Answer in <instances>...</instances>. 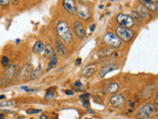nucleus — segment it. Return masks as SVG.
<instances>
[{
  "instance_id": "nucleus-28",
  "label": "nucleus",
  "mask_w": 158,
  "mask_h": 119,
  "mask_svg": "<svg viewBox=\"0 0 158 119\" xmlns=\"http://www.w3.org/2000/svg\"><path fill=\"white\" fill-rule=\"evenodd\" d=\"M41 109H28L27 113L28 114H35V113H40Z\"/></svg>"
},
{
  "instance_id": "nucleus-13",
  "label": "nucleus",
  "mask_w": 158,
  "mask_h": 119,
  "mask_svg": "<svg viewBox=\"0 0 158 119\" xmlns=\"http://www.w3.org/2000/svg\"><path fill=\"white\" fill-rule=\"evenodd\" d=\"M76 12H77V14L79 15V17L82 18V19H87V18L90 17L89 9H88L86 6L80 5V6H79V8L76 9Z\"/></svg>"
},
{
  "instance_id": "nucleus-9",
  "label": "nucleus",
  "mask_w": 158,
  "mask_h": 119,
  "mask_svg": "<svg viewBox=\"0 0 158 119\" xmlns=\"http://www.w3.org/2000/svg\"><path fill=\"white\" fill-rule=\"evenodd\" d=\"M155 88H156V85L154 84V83L151 84V85H147L146 87H144L141 90V92H140L141 98H143V99L149 98L150 96H151L154 93V91H155Z\"/></svg>"
},
{
  "instance_id": "nucleus-26",
  "label": "nucleus",
  "mask_w": 158,
  "mask_h": 119,
  "mask_svg": "<svg viewBox=\"0 0 158 119\" xmlns=\"http://www.w3.org/2000/svg\"><path fill=\"white\" fill-rule=\"evenodd\" d=\"M1 65H2L3 66H9V59L7 58V57H2Z\"/></svg>"
},
{
  "instance_id": "nucleus-25",
  "label": "nucleus",
  "mask_w": 158,
  "mask_h": 119,
  "mask_svg": "<svg viewBox=\"0 0 158 119\" xmlns=\"http://www.w3.org/2000/svg\"><path fill=\"white\" fill-rule=\"evenodd\" d=\"M54 94H55L54 91H48V90H47V93H46V95H44V99L51 100V98H54Z\"/></svg>"
},
{
  "instance_id": "nucleus-36",
  "label": "nucleus",
  "mask_w": 158,
  "mask_h": 119,
  "mask_svg": "<svg viewBox=\"0 0 158 119\" xmlns=\"http://www.w3.org/2000/svg\"><path fill=\"white\" fill-rule=\"evenodd\" d=\"M40 119H48V116H47V115H41Z\"/></svg>"
},
{
  "instance_id": "nucleus-39",
  "label": "nucleus",
  "mask_w": 158,
  "mask_h": 119,
  "mask_svg": "<svg viewBox=\"0 0 158 119\" xmlns=\"http://www.w3.org/2000/svg\"><path fill=\"white\" fill-rule=\"evenodd\" d=\"M130 107H131V108H133V102H130Z\"/></svg>"
},
{
  "instance_id": "nucleus-27",
  "label": "nucleus",
  "mask_w": 158,
  "mask_h": 119,
  "mask_svg": "<svg viewBox=\"0 0 158 119\" xmlns=\"http://www.w3.org/2000/svg\"><path fill=\"white\" fill-rule=\"evenodd\" d=\"M130 16H131V18H133V20H138V21H140V20L141 19V17H140V15H138L137 12H131Z\"/></svg>"
},
{
  "instance_id": "nucleus-10",
  "label": "nucleus",
  "mask_w": 158,
  "mask_h": 119,
  "mask_svg": "<svg viewBox=\"0 0 158 119\" xmlns=\"http://www.w3.org/2000/svg\"><path fill=\"white\" fill-rule=\"evenodd\" d=\"M63 7L65 8V10L70 14H73L76 12L77 6H76V2L73 1V0H65V1L62 2Z\"/></svg>"
},
{
  "instance_id": "nucleus-38",
  "label": "nucleus",
  "mask_w": 158,
  "mask_h": 119,
  "mask_svg": "<svg viewBox=\"0 0 158 119\" xmlns=\"http://www.w3.org/2000/svg\"><path fill=\"white\" fill-rule=\"evenodd\" d=\"M22 89H23V90H26V91H29L30 90V89L27 87H22Z\"/></svg>"
},
{
  "instance_id": "nucleus-2",
  "label": "nucleus",
  "mask_w": 158,
  "mask_h": 119,
  "mask_svg": "<svg viewBox=\"0 0 158 119\" xmlns=\"http://www.w3.org/2000/svg\"><path fill=\"white\" fill-rule=\"evenodd\" d=\"M155 112V106L152 103H145L137 111V117L140 119H148Z\"/></svg>"
},
{
  "instance_id": "nucleus-11",
  "label": "nucleus",
  "mask_w": 158,
  "mask_h": 119,
  "mask_svg": "<svg viewBox=\"0 0 158 119\" xmlns=\"http://www.w3.org/2000/svg\"><path fill=\"white\" fill-rule=\"evenodd\" d=\"M126 101V98L125 96H123V94L119 93V94H114L112 96V97L110 98V103L112 104V105L114 106H119V105H122V104H123Z\"/></svg>"
},
{
  "instance_id": "nucleus-3",
  "label": "nucleus",
  "mask_w": 158,
  "mask_h": 119,
  "mask_svg": "<svg viewBox=\"0 0 158 119\" xmlns=\"http://www.w3.org/2000/svg\"><path fill=\"white\" fill-rule=\"evenodd\" d=\"M116 36L122 41V42H130L133 38L134 32L131 29H127L123 27L116 28Z\"/></svg>"
},
{
  "instance_id": "nucleus-40",
  "label": "nucleus",
  "mask_w": 158,
  "mask_h": 119,
  "mask_svg": "<svg viewBox=\"0 0 158 119\" xmlns=\"http://www.w3.org/2000/svg\"><path fill=\"white\" fill-rule=\"evenodd\" d=\"M5 98V95H0V99H4Z\"/></svg>"
},
{
  "instance_id": "nucleus-18",
  "label": "nucleus",
  "mask_w": 158,
  "mask_h": 119,
  "mask_svg": "<svg viewBox=\"0 0 158 119\" xmlns=\"http://www.w3.org/2000/svg\"><path fill=\"white\" fill-rule=\"evenodd\" d=\"M119 88H120V85L118 83H113L107 87V91L111 94H116L117 91L119 90Z\"/></svg>"
},
{
  "instance_id": "nucleus-5",
  "label": "nucleus",
  "mask_w": 158,
  "mask_h": 119,
  "mask_svg": "<svg viewBox=\"0 0 158 119\" xmlns=\"http://www.w3.org/2000/svg\"><path fill=\"white\" fill-rule=\"evenodd\" d=\"M117 22L119 23L120 27H123V28H127V29L133 28L135 24V21L131 18L130 15L123 14V13L117 15Z\"/></svg>"
},
{
  "instance_id": "nucleus-29",
  "label": "nucleus",
  "mask_w": 158,
  "mask_h": 119,
  "mask_svg": "<svg viewBox=\"0 0 158 119\" xmlns=\"http://www.w3.org/2000/svg\"><path fill=\"white\" fill-rule=\"evenodd\" d=\"M88 97H89V94L88 93H84V94H81L80 96H79V99L83 101V100H85V99H88Z\"/></svg>"
},
{
  "instance_id": "nucleus-31",
  "label": "nucleus",
  "mask_w": 158,
  "mask_h": 119,
  "mask_svg": "<svg viewBox=\"0 0 158 119\" xmlns=\"http://www.w3.org/2000/svg\"><path fill=\"white\" fill-rule=\"evenodd\" d=\"M74 87H82L81 81H80V80L75 81V83H74Z\"/></svg>"
},
{
  "instance_id": "nucleus-8",
  "label": "nucleus",
  "mask_w": 158,
  "mask_h": 119,
  "mask_svg": "<svg viewBox=\"0 0 158 119\" xmlns=\"http://www.w3.org/2000/svg\"><path fill=\"white\" fill-rule=\"evenodd\" d=\"M73 31L75 33V36L77 37L79 40H82L84 39V37L86 36V31H85V28L84 26L82 25L81 22L79 21H74L73 23Z\"/></svg>"
},
{
  "instance_id": "nucleus-16",
  "label": "nucleus",
  "mask_w": 158,
  "mask_h": 119,
  "mask_svg": "<svg viewBox=\"0 0 158 119\" xmlns=\"http://www.w3.org/2000/svg\"><path fill=\"white\" fill-rule=\"evenodd\" d=\"M44 45L42 41H38L33 48V52L35 54H42L44 53Z\"/></svg>"
},
{
  "instance_id": "nucleus-20",
  "label": "nucleus",
  "mask_w": 158,
  "mask_h": 119,
  "mask_svg": "<svg viewBox=\"0 0 158 119\" xmlns=\"http://www.w3.org/2000/svg\"><path fill=\"white\" fill-rule=\"evenodd\" d=\"M95 70H96V68H94V66H88V68L84 69V70L82 72V76L84 77H90L95 73Z\"/></svg>"
},
{
  "instance_id": "nucleus-24",
  "label": "nucleus",
  "mask_w": 158,
  "mask_h": 119,
  "mask_svg": "<svg viewBox=\"0 0 158 119\" xmlns=\"http://www.w3.org/2000/svg\"><path fill=\"white\" fill-rule=\"evenodd\" d=\"M14 104L15 102L12 100H4V101H0V107H10Z\"/></svg>"
},
{
  "instance_id": "nucleus-14",
  "label": "nucleus",
  "mask_w": 158,
  "mask_h": 119,
  "mask_svg": "<svg viewBox=\"0 0 158 119\" xmlns=\"http://www.w3.org/2000/svg\"><path fill=\"white\" fill-rule=\"evenodd\" d=\"M141 4H143V6L146 9L150 12H156L157 11V4H155L154 1H149V0H142V1H140Z\"/></svg>"
},
{
  "instance_id": "nucleus-30",
  "label": "nucleus",
  "mask_w": 158,
  "mask_h": 119,
  "mask_svg": "<svg viewBox=\"0 0 158 119\" xmlns=\"http://www.w3.org/2000/svg\"><path fill=\"white\" fill-rule=\"evenodd\" d=\"M83 105L86 107V108H89V107H90L89 99H85V100H83Z\"/></svg>"
},
{
  "instance_id": "nucleus-17",
  "label": "nucleus",
  "mask_w": 158,
  "mask_h": 119,
  "mask_svg": "<svg viewBox=\"0 0 158 119\" xmlns=\"http://www.w3.org/2000/svg\"><path fill=\"white\" fill-rule=\"evenodd\" d=\"M44 57L48 58V59H51L52 56L54 55V48L51 47V44H48L44 46Z\"/></svg>"
},
{
  "instance_id": "nucleus-19",
  "label": "nucleus",
  "mask_w": 158,
  "mask_h": 119,
  "mask_svg": "<svg viewBox=\"0 0 158 119\" xmlns=\"http://www.w3.org/2000/svg\"><path fill=\"white\" fill-rule=\"evenodd\" d=\"M135 12L140 15V17H145V16H147V15H148L149 11L146 9L143 5H140V6H137V11H135Z\"/></svg>"
},
{
  "instance_id": "nucleus-7",
  "label": "nucleus",
  "mask_w": 158,
  "mask_h": 119,
  "mask_svg": "<svg viewBox=\"0 0 158 119\" xmlns=\"http://www.w3.org/2000/svg\"><path fill=\"white\" fill-rule=\"evenodd\" d=\"M16 68L17 66L15 64H10L6 68L4 72V77H3V83H10L11 80H13V77L15 76V73H16Z\"/></svg>"
},
{
  "instance_id": "nucleus-12",
  "label": "nucleus",
  "mask_w": 158,
  "mask_h": 119,
  "mask_svg": "<svg viewBox=\"0 0 158 119\" xmlns=\"http://www.w3.org/2000/svg\"><path fill=\"white\" fill-rule=\"evenodd\" d=\"M55 51H56V53H58V55L62 56V57L63 56H66V54H67L65 46L59 39H55Z\"/></svg>"
},
{
  "instance_id": "nucleus-4",
  "label": "nucleus",
  "mask_w": 158,
  "mask_h": 119,
  "mask_svg": "<svg viewBox=\"0 0 158 119\" xmlns=\"http://www.w3.org/2000/svg\"><path fill=\"white\" fill-rule=\"evenodd\" d=\"M103 43L106 44L107 46H110L111 48H121L122 47V41L120 40L116 34L112 32L106 33L103 37Z\"/></svg>"
},
{
  "instance_id": "nucleus-34",
  "label": "nucleus",
  "mask_w": 158,
  "mask_h": 119,
  "mask_svg": "<svg viewBox=\"0 0 158 119\" xmlns=\"http://www.w3.org/2000/svg\"><path fill=\"white\" fill-rule=\"evenodd\" d=\"M157 103H158V94L155 95V98H154V104H153V105H154V106H156V105H157Z\"/></svg>"
},
{
  "instance_id": "nucleus-23",
  "label": "nucleus",
  "mask_w": 158,
  "mask_h": 119,
  "mask_svg": "<svg viewBox=\"0 0 158 119\" xmlns=\"http://www.w3.org/2000/svg\"><path fill=\"white\" fill-rule=\"evenodd\" d=\"M112 53L113 52L110 48H104L103 50H101L99 52V56H101V57H107V56L112 55Z\"/></svg>"
},
{
  "instance_id": "nucleus-35",
  "label": "nucleus",
  "mask_w": 158,
  "mask_h": 119,
  "mask_svg": "<svg viewBox=\"0 0 158 119\" xmlns=\"http://www.w3.org/2000/svg\"><path fill=\"white\" fill-rule=\"evenodd\" d=\"M80 64H81V59L78 58V59H76V62H75V65L78 66V65H80Z\"/></svg>"
},
{
  "instance_id": "nucleus-21",
  "label": "nucleus",
  "mask_w": 158,
  "mask_h": 119,
  "mask_svg": "<svg viewBox=\"0 0 158 119\" xmlns=\"http://www.w3.org/2000/svg\"><path fill=\"white\" fill-rule=\"evenodd\" d=\"M41 73H42V66L39 65V66H38V68H36V70H33L31 76H30V79H31V80L37 79V77L41 74Z\"/></svg>"
},
{
  "instance_id": "nucleus-37",
  "label": "nucleus",
  "mask_w": 158,
  "mask_h": 119,
  "mask_svg": "<svg viewBox=\"0 0 158 119\" xmlns=\"http://www.w3.org/2000/svg\"><path fill=\"white\" fill-rule=\"evenodd\" d=\"M95 28H96V25H95V24H93V25L91 26V27H90V30H91V31H93V30L95 29Z\"/></svg>"
},
{
  "instance_id": "nucleus-6",
  "label": "nucleus",
  "mask_w": 158,
  "mask_h": 119,
  "mask_svg": "<svg viewBox=\"0 0 158 119\" xmlns=\"http://www.w3.org/2000/svg\"><path fill=\"white\" fill-rule=\"evenodd\" d=\"M33 72V66L27 64V65H24L22 68L19 70L18 74H17V80H27L28 77H30L31 73Z\"/></svg>"
},
{
  "instance_id": "nucleus-41",
  "label": "nucleus",
  "mask_w": 158,
  "mask_h": 119,
  "mask_svg": "<svg viewBox=\"0 0 158 119\" xmlns=\"http://www.w3.org/2000/svg\"><path fill=\"white\" fill-rule=\"evenodd\" d=\"M0 118H1V119L4 118V116H3V114H0Z\"/></svg>"
},
{
  "instance_id": "nucleus-15",
  "label": "nucleus",
  "mask_w": 158,
  "mask_h": 119,
  "mask_svg": "<svg viewBox=\"0 0 158 119\" xmlns=\"http://www.w3.org/2000/svg\"><path fill=\"white\" fill-rule=\"evenodd\" d=\"M118 68H119V66H117V65H114V64H112V65H108V66H103V68L100 70L99 74H100V76H101V77H104V76H106V74H107L109 72H112V70H117Z\"/></svg>"
},
{
  "instance_id": "nucleus-32",
  "label": "nucleus",
  "mask_w": 158,
  "mask_h": 119,
  "mask_svg": "<svg viewBox=\"0 0 158 119\" xmlns=\"http://www.w3.org/2000/svg\"><path fill=\"white\" fill-rule=\"evenodd\" d=\"M9 3H10V1H2V0H1V1H0V5H1V6H5L7 4H9Z\"/></svg>"
},
{
  "instance_id": "nucleus-1",
  "label": "nucleus",
  "mask_w": 158,
  "mask_h": 119,
  "mask_svg": "<svg viewBox=\"0 0 158 119\" xmlns=\"http://www.w3.org/2000/svg\"><path fill=\"white\" fill-rule=\"evenodd\" d=\"M56 33H58V39L61 41L62 43L66 45H69L72 43L73 36L72 33L70 31L69 25L66 23L65 21H59L58 25H56Z\"/></svg>"
},
{
  "instance_id": "nucleus-33",
  "label": "nucleus",
  "mask_w": 158,
  "mask_h": 119,
  "mask_svg": "<svg viewBox=\"0 0 158 119\" xmlns=\"http://www.w3.org/2000/svg\"><path fill=\"white\" fill-rule=\"evenodd\" d=\"M65 94H67V95H72L73 94V91L70 90V89H67V90H65Z\"/></svg>"
},
{
  "instance_id": "nucleus-22",
  "label": "nucleus",
  "mask_w": 158,
  "mask_h": 119,
  "mask_svg": "<svg viewBox=\"0 0 158 119\" xmlns=\"http://www.w3.org/2000/svg\"><path fill=\"white\" fill-rule=\"evenodd\" d=\"M56 64H58V56L54 55V56H52V57L51 58V61H50V63H48V66L47 70H51V69L55 68Z\"/></svg>"
}]
</instances>
